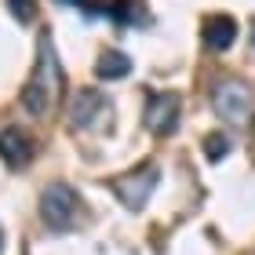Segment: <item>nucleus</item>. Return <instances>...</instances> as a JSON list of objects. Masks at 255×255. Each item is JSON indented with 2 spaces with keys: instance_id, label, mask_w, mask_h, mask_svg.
I'll return each instance as SVG.
<instances>
[{
  "instance_id": "obj_1",
  "label": "nucleus",
  "mask_w": 255,
  "mask_h": 255,
  "mask_svg": "<svg viewBox=\"0 0 255 255\" xmlns=\"http://www.w3.org/2000/svg\"><path fill=\"white\" fill-rule=\"evenodd\" d=\"M62 80H66V77H62L59 59H55L51 37H48V33H40V59H37V69H33V77L26 80V88H22V106H26V113H33V117L51 113L55 99H59Z\"/></svg>"
},
{
  "instance_id": "obj_2",
  "label": "nucleus",
  "mask_w": 255,
  "mask_h": 255,
  "mask_svg": "<svg viewBox=\"0 0 255 255\" xmlns=\"http://www.w3.org/2000/svg\"><path fill=\"white\" fill-rule=\"evenodd\" d=\"M212 106L230 124H248L252 110H255V95L245 80H219L212 91Z\"/></svg>"
},
{
  "instance_id": "obj_3",
  "label": "nucleus",
  "mask_w": 255,
  "mask_h": 255,
  "mask_svg": "<svg viewBox=\"0 0 255 255\" xmlns=\"http://www.w3.org/2000/svg\"><path fill=\"white\" fill-rule=\"evenodd\" d=\"M77 208H80V197H77L73 186H66V182L44 186V193H40V219L51 230H69L73 219H77Z\"/></svg>"
},
{
  "instance_id": "obj_4",
  "label": "nucleus",
  "mask_w": 255,
  "mask_h": 255,
  "mask_svg": "<svg viewBox=\"0 0 255 255\" xmlns=\"http://www.w3.org/2000/svg\"><path fill=\"white\" fill-rule=\"evenodd\" d=\"M157 179H160V168L157 164H142L135 171H128L113 182V193L121 197V204L128 212H142V204L149 201V193L157 190Z\"/></svg>"
},
{
  "instance_id": "obj_5",
  "label": "nucleus",
  "mask_w": 255,
  "mask_h": 255,
  "mask_svg": "<svg viewBox=\"0 0 255 255\" xmlns=\"http://www.w3.org/2000/svg\"><path fill=\"white\" fill-rule=\"evenodd\" d=\"M69 117H73V128H80V131H88V128L99 131V128H110L113 110H110V99L99 88H84L69 106Z\"/></svg>"
},
{
  "instance_id": "obj_6",
  "label": "nucleus",
  "mask_w": 255,
  "mask_h": 255,
  "mask_svg": "<svg viewBox=\"0 0 255 255\" xmlns=\"http://www.w3.org/2000/svg\"><path fill=\"white\" fill-rule=\"evenodd\" d=\"M179 113H182V102L179 95H171V91H153V95L146 99V128L153 135H171L179 128Z\"/></svg>"
},
{
  "instance_id": "obj_7",
  "label": "nucleus",
  "mask_w": 255,
  "mask_h": 255,
  "mask_svg": "<svg viewBox=\"0 0 255 255\" xmlns=\"http://www.w3.org/2000/svg\"><path fill=\"white\" fill-rule=\"evenodd\" d=\"M0 157L11 168H26L33 157V138L22 131V128H4L0 131Z\"/></svg>"
},
{
  "instance_id": "obj_8",
  "label": "nucleus",
  "mask_w": 255,
  "mask_h": 255,
  "mask_svg": "<svg viewBox=\"0 0 255 255\" xmlns=\"http://www.w3.org/2000/svg\"><path fill=\"white\" fill-rule=\"evenodd\" d=\"M237 40V18L230 15H208L204 18V44L212 51H226Z\"/></svg>"
},
{
  "instance_id": "obj_9",
  "label": "nucleus",
  "mask_w": 255,
  "mask_h": 255,
  "mask_svg": "<svg viewBox=\"0 0 255 255\" xmlns=\"http://www.w3.org/2000/svg\"><path fill=\"white\" fill-rule=\"evenodd\" d=\"M91 15H110L113 22H142V11H138V0H102V4H88Z\"/></svg>"
},
{
  "instance_id": "obj_10",
  "label": "nucleus",
  "mask_w": 255,
  "mask_h": 255,
  "mask_svg": "<svg viewBox=\"0 0 255 255\" xmlns=\"http://www.w3.org/2000/svg\"><path fill=\"white\" fill-rule=\"evenodd\" d=\"M131 73V59H128L124 51H102L99 55V62H95V77L99 80H121V77H128Z\"/></svg>"
},
{
  "instance_id": "obj_11",
  "label": "nucleus",
  "mask_w": 255,
  "mask_h": 255,
  "mask_svg": "<svg viewBox=\"0 0 255 255\" xmlns=\"http://www.w3.org/2000/svg\"><path fill=\"white\" fill-rule=\"evenodd\" d=\"M204 157L208 160H223L226 153H230V138L226 135H219V131H212V135H204Z\"/></svg>"
},
{
  "instance_id": "obj_12",
  "label": "nucleus",
  "mask_w": 255,
  "mask_h": 255,
  "mask_svg": "<svg viewBox=\"0 0 255 255\" xmlns=\"http://www.w3.org/2000/svg\"><path fill=\"white\" fill-rule=\"evenodd\" d=\"M7 7L18 22H33V0H7Z\"/></svg>"
},
{
  "instance_id": "obj_13",
  "label": "nucleus",
  "mask_w": 255,
  "mask_h": 255,
  "mask_svg": "<svg viewBox=\"0 0 255 255\" xmlns=\"http://www.w3.org/2000/svg\"><path fill=\"white\" fill-rule=\"evenodd\" d=\"M59 4H73V7H80V4H84V0H59Z\"/></svg>"
},
{
  "instance_id": "obj_14",
  "label": "nucleus",
  "mask_w": 255,
  "mask_h": 255,
  "mask_svg": "<svg viewBox=\"0 0 255 255\" xmlns=\"http://www.w3.org/2000/svg\"><path fill=\"white\" fill-rule=\"evenodd\" d=\"M0 245H4V234H0Z\"/></svg>"
}]
</instances>
